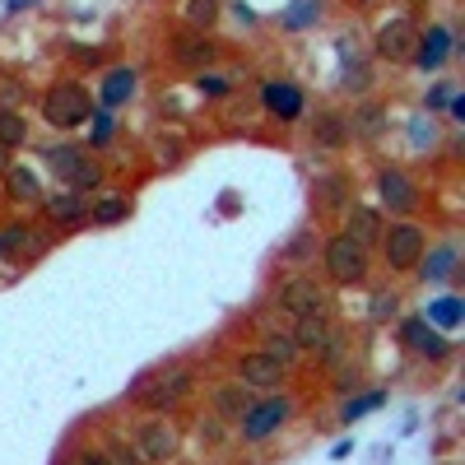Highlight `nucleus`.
<instances>
[{"label": "nucleus", "mask_w": 465, "mask_h": 465, "mask_svg": "<svg viewBox=\"0 0 465 465\" xmlns=\"http://www.w3.org/2000/svg\"><path fill=\"white\" fill-rule=\"evenodd\" d=\"M191 391H196V368L191 363H163V368H149L126 386V401L144 405L149 414H163L177 410Z\"/></svg>", "instance_id": "1"}, {"label": "nucleus", "mask_w": 465, "mask_h": 465, "mask_svg": "<svg viewBox=\"0 0 465 465\" xmlns=\"http://www.w3.org/2000/svg\"><path fill=\"white\" fill-rule=\"evenodd\" d=\"M43 163H47V173L65 186V191H98L103 186V163L94 159L89 149H80V144H47L43 149Z\"/></svg>", "instance_id": "2"}, {"label": "nucleus", "mask_w": 465, "mask_h": 465, "mask_svg": "<svg viewBox=\"0 0 465 465\" xmlns=\"http://www.w3.org/2000/svg\"><path fill=\"white\" fill-rule=\"evenodd\" d=\"M89 116H94V94L80 80L47 84V94H43V122L52 131H74V126H84Z\"/></svg>", "instance_id": "3"}, {"label": "nucleus", "mask_w": 465, "mask_h": 465, "mask_svg": "<svg viewBox=\"0 0 465 465\" xmlns=\"http://www.w3.org/2000/svg\"><path fill=\"white\" fill-rule=\"evenodd\" d=\"M423 247H429V228L414 223V219H396L391 228H381V256H386V265H391L396 275L419 265Z\"/></svg>", "instance_id": "4"}, {"label": "nucleus", "mask_w": 465, "mask_h": 465, "mask_svg": "<svg viewBox=\"0 0 465 465\" xmlns=\"http://www.w3.org/2000/svg\"><path fill=\"white\" fill-rule=\"evenodd\" d=\"M414 47H419V24L396 15V19H386L372 37V56L386 61V65H410L414 61Z\"/></svg>", "instance_id": "5"}, {"label": "nucleus", "mask_w": 465, "mask_h": 465, "mask_svg": "<svg viewBox=\"0 0 465 465\" xmlns=\"http://www.w3.org/2000/svg\"><path fill=\"white\" fill-rule=\"evenodd\" d=\"M322 265H326V275H331L335 284H363V280H368V270H372V261H368V247L349 242L344 232L326 242V252H322Z\"/></svg>", "instance_id": "6"}, {"label": "nucleus", "mask_w": 465, "mask_h": 465, "mask_svg": "<svg viewBox=\"0 0 465 465\" xmlns=\"http://www.w3.org/2000/svg\"><path fill=\"white\" fill-rule=\"evenodd\" d=\"M289 419H293V401H289V396H265V401H252V410L238 419L242 442H265V438H275Z\"/></svg>", "instance_id": "7"}, {"label": "nucleus", "mask_w": 465, "mask_h": 465, "mask_svg": "<svg viewBox=\"0 0 465 465\" xmlns=\"http://www.w3.org/2000/svg\"><path fill=\"white\" fill-rule=\"evenodd\" d=\"M135 456L144 465H168L177 451H182V433H177V423L173 419H144L140 429H135Z\"/></svg>", "instance_id": "8"}, {"label": "nucleus", "mask_w": 465, "mask_h": 465, "mask_svg": "<svg viewBox=\"0 0 465 465\" xmlns=\"http://www.w3.org/2000/svg\"><path fill=\"white\" fill-rule=\"evenodd\" d=\"M52 247V232L43 223H33V219H15L0 228V256H10V261H37V256H47Z\"/></svg>", "instance_id": "9"}, {"label": "nucleus", "mask_w": 465, "mask_h": 465, "mask_svg": "<svg viewBox=\"0 0 465 465\" xmlns=\"http://www.w3.org/2000/svg\"><path fill=\"white\" fill-rule=\"evenodd\" d=\"M223 56V47L214 43V37H205V33H196V28H182V33H173L168 37V61L177 65V70H210L214 61Z\"/></svg>", "instance_id": "10"}, {"label": "nucleus", "mask_w": 465, "mask_h": 465, "mask_svg": "<svg viewBox=\"0 0 465 465\" xmlns=\"http://www.w3.org/2000/svg\"><path fill=\"white\" fill-rule=\"evenodd\" d=\"M284 377H289V368L280 359H270L265 349H252V354L232 363V381H242L247 391H280Z\"/></svg>", "instance_id": "11"}, {"label": "nucleus", "mask_w": 465, "mask_h": 465, "mask_svg": "<svg viewBox=\"0 0 465 465\" xmlns=\"http://www.w3.org/2000/svg\"><path fill=\"white\" fill-rule=\"evenodd\" d=\"M377 196H381V210H391V214H401V219H410V214L423 205L419 182H414L410 173H401V168H381V173H377Z\"/></svg>", "instance_id": "12"}, {"label": "nucleus", "mask_w": 465, "mask_h": 465, "mask_svg": "<svg viewBox=\"0 0 465 465\" xmlns=\"http://www.w3.org/2000/svg\"><path fill=\"white\" fill-rule=\"evenodd\" d=\"M275 298H280L284 312H293V317H317V312H326V307H331L326 289H322L312 275H289Z\"/></svg>", "instance_id": "13"}, {"label": "nucleus", "mask_w": 465, "mask_h": 465, "mask_svg": "<svg viewBox=\"0 0 465 465\" xmlns=\"http://www.w3.org/2000/svg\"><path fill=\"white\" fill-rule=\"evenodd\" d=\"M401 340H405V349L410 354H419V359H429V363H442V359H451V340L438 331V326H429L423 317H405L401 322Z\"/></svg>", "instance_id": "14"}, {"label": "nucleus", "mask_w": 465, "mask_h": 465, "mask_svg": "<svg viewBox=\"0 0 465 465\" xmlns=\"http://www.w3.org/2000/svg\"><path fill=\"white\" fill-rule=\"evenodd\" d=\"M261 107L270 116H280V122H298V116L307 112V98L293 80H265L261 84Z\"/></svg>", "instance_id": "15"}, {"label": "nucleus", "mask_w": 465, "mask_h": 465, "mask_svg": "<svg viewBox=\"0 0 465 465\" xmlns=\"http://www.w3.org/2000/svg\"><path fill=\"white\" fill-rule=\"evenodd\" d=\"M335 47H340V89L344 94H368L372 89V65L359 52V43H354V37H340Z\"/></svg>", "instance_id": "16"}, {"label": "nucleus", "mask_w": 465, "mask_h": 465, "mask_svg": "<svg viewBox=\"0 0 465 465\" xmlns=\"http://www.w3.org/2000/svg\"><path fill=\"white\" fill-rule=\"evenodd\" d=\"M451 43H456V37H451V28H442V24H433L429 33L419 28V47H414V61H410V65H419L423 74H438V70L447 65V56L456 52Z\"/></svg>", "instance_id": "17"}, {"label": "nucleus", "mask_w": 465, "mask_h": 465, "mask_svg": "<svg viewBox=\"0 0 465 465\" xmlns=\"http://www.w3.org/2000/svg\"><path fill=\"white\" fill-rule=\"evenodd\" d=\"M349 196H354V186H349L344 173H317V182H312V210L317 214H344Z\"/></svg>", "instance_id": "18"}, {"label": "nucleus", "mask_w": 465, "mask_h": 465, "mask_svg": "<svg viewBox=\"0 0 465 465\" xmlns=\"http://www.w3.org/2000/svg\"><path fill=\"white\" fill-rule=\"evenodd\" d=\"M456 261H460L456 242H442V247H423V256H419V265H414V275H419L423 284H447V280L456 275Z\"/></svg>", "instance_id": "19"}, {"label": "nucleus", "mask_w": 465, "mask_h": 465, "mask_svg": "<svg viewBox=\"0 0 465 465\" xmlns=\"http://www.w3.org/2000/svg\"><path fill=\"white\" fill-rule=\"evenodd\" d=\"M381 228H386V219H381V210H372V205H349V210H344V238H349V242L372 247V242H381Z\"/></svg>", "instance_id": "20"}, {"label": "nucleus", "mask_w": 465, "mask_h": 465, "mask_svg": "<svg viewBox=\"0 0 465 465\" xmlns=\"http://www.w3.org/2000/svg\"><path fill=\"white\" fill-rule=\"evenodd\" d=\"M344 126H349V140H363V144H377L381 131H386V107L381 103H359L354 112L344 116Z\"/></svg>", "instance_id": "21"}, {"label": "nucleus", "mask_w": 465, "mask_h": 465, "mask_svg": "<svg viewBox=\"0 0 465 465\" xmlns=\"http://www.w3.org/2000/svg\"><path fill=\"white\" fill-rule=\"evenodd\" d=\"M43 210L52 223H89V196L84 191H47Z\"/></svg>", "instance_id": "22"}, {"label": "nucleus", "mask_w": 465, "mask_h": 465, "mask_svg": "<svg viewBox=\"0 0 465 465\" xmlns=\"http://www.w3.org/2000/svg\"><path fill=\"white\" fill-rule=\"evenodd\" d=\"M126 219H131V196H126V191H94V201H89V223L116 228V223H126Z\"/></svg>", "instance_id": "23"}, {"label": "nucleus", "mask_w": 465, "mask_h": 465, "mask_svg": "<svg viewBox=\"0 0 465 465\" xmlns=\"http://www.w3.org/2000/svg\"><path fill=\"white\" fill-rule=\"evenodd\" d=\"M135 89H140V74H135L131 65H116V70H107V74H103L98 98H103V107L112 112V107H126V103L135 98Z\"/></svg>", "instance_id": "24"}, {"label": "nucleus", "mask_w": 465, "mask_h": 465, "mask_svg": "<svg viewBox=\"0 0 465 465\" xmlns=\"http://www.w3.org/2000/svg\"><path fill=\"white\" fill-rule=\"evenodd\" d=\"M210 405H214V419H223V423H238V419L252 410V391H247L242 381H223V386H214Z\"/></svg>", "instance_id": "25"}, {"label": "nucleus", "mask_w": 465, "mask_h": 465, "mask_svg": "<svg viewBox=\"0 0 465 465\" xmlns=\"http://www.w3.org/2000/svg\"><path fill=\"white\" fill-rule=\"evenodd\" d=\"M312 144H317V149H344V144H349L344 112H331V107H322V112L312 116Z\"/></svg>", "instance_id": "26"}, {"label": "nucleus", "mask_w": 465, "mask_h": 465, "mask_svg": "<svg viewBox=\"0 0 465 465\" xmlns=\"http://www.w3.org/2000/svg\"><path fill=\"white\" fill-rule=\"evenodd\" d=\"M0 177H5V196H10V201H19V205H33V201H43V196H47L43 182H37V173H33V168H24V163H19V168L10 163Z\"/></svg>", "instance_id": "27"}, {"label": "nucleus", "mask_w": 465, "mask_h": 465, "mask_svg": "<svg viewBox=\"0 0 465 465\" xmlns=\"http://www.w3.org/2000/svg\"><path fill=\"white\" fill-rule=\"evenodd\" d=\"M322 0H289V10L280 15V28L284 33H307V28H317L322 24Z\"/></svg>", "instance_id": "28"}, {"label": "nucleus", "mask_w": 465, "mask_h": 465, "mask_svg": "<svg viewBox=\"0 0 465 465\" xmlns=\"http://www.w3.org/2000/svg\"><path fill=\"white\" fill-rule=\"evenodd\" d=\"M423 322L438 326V331H456V326L465 322V302H460L456 293H442V298H433V302H429V312H423Z\"/></svg>", "instance_id": "29"}, {"label": "nucleus", "mask_w": 465, "mask_h": 465, "mask_svg": "<svg viewBox=\"0 0 465 465\" xmlns=\"http://www.w3.org/2000/svg\"><path fill=\"white\" fill-rule=\"evenodd\" d=\"M289 335H293L298 349H312V354H317V349L326 344V335H331V322H326V312H317V317H298V326H293Z\"/></svg>", "instance_id": "30"}, {"label": "nucleus", "mask_w": 465, "mask_h": 465, "mask_svg": "<svg viewBox=\"0 0 465 465\" xmlns=\"http://www.w3.org/2000/svg\"><path fill=\"white\" fill-rule=\"evenodd\" d=\"M219 15H223V0H186L182 5L186 28H196V33H210L219 24Z\"/></svg>", "instance_id": "31"}, {"label": "nucleus", "mask_w": 465, "mask_h": 465, "mask_svg": "<svg viewBox=\"0 0 465 465\" xmlns=\"http://www.w3.org/2000/svg\"><path fill=\"white\" fill-rule=\"evenodd\" d=\"M28 140V122L15 107H0V149H19Z\"/></svg>", "instance_id": "32"}, {"label": "nucleus", "mask_w": 465, "mask_h": 465, "mask_svg": "<svg viewBox=\"0 0 465 465\" xmlns=\"http://www.w3.org/2000/svg\"><path fill=\"white\" fill-rule=\"evenodd\" d=\"M265 354H270V359H280L284 368H293L302 349H298L293 335H284V331H265Z\"/></svg>", "instance_id": "33"}, {"label": "nucleus", "mask_w": 465, "mask_h": 465, "mask_svg": "<svg viewBox=\"0 0 465 465\" xmlns=\"http://www.w3.org/2000/svg\"><path fill=\"white\" fill-rule=\"evenodd\" d=\"M381 405H386V391L354 396V401H344V410H340V423H354V419H363V414H372V410H381Z\"/></svg>", "instance_id": "34"}, {"label": "nucleus", "mask_w": 465, "mask_h": 465, "mask_svg": "<svg viewBox=\"0 0 465 465\" xmlns=\"http://www.w3.org/2000/svg\"><path fill=\"white\" fill-rule=\"evenodd\" d=\"M396 312H401V293H396V289H377V293H372V312H368V317L381 326V322H391Z\"/></svg>", "instance_id": "35"}, {"label": "nucleus", "mask_w": 465, "mask_h": 465, "mask_svg": "<svg viewBox=\"0 0 465 465\" xmlns=\"http://www.w3.org/2000/svg\"><path fill=\"white\" fill-rule=\"evenodd\" d=\"M24 74H15V70H0V107H15L19 112V103H24Z\"/></svg>", "instance_id": "36"}, {"label": "nucleus", "mask_w": 465, "mask_h": 465, "mask_svg": "<svg viewBox=\"0 0 465 465\" xmlns=\"http://www.w3.org/2000/svg\"><path fill=\"white\" fill-rule=\"evenodd\" d=\"M410 144H414V149H433V144H438V122H433L429 112L410 122Z\"/></svg>", "instance_id": "37"}, {"label": "nucleus", "mask_w": 465, "mask_h": 465, "mask_svg": "<svg viewBox=\"0 0 465 465\" xmlns=\"http://www.w3.org/2000/svg\"><path fill=\"white\" fill-rule=\"evenodd\" d=\"M112 135H116V116H112L107 107H103V112H94V131H89V153H94V149H103V144H107Z\"/></svg>", "instance_id": "38"}, {"label": "nucleus", "mask_w": 465, "mask_h": 465, "mask_svg": "<svg viewBox=\"0 0 465 465\" xmlns=\"http://www.w3.org/2000/svg\"><path fill=\"white\" fill-rule=\"evenodd\" d=\"M196 89H201L205 98H228V94H232V80H228V74H210V70H201V74H196Z\"/></svg>", "instance_id": "39"}, {"label": "nucleus", "mask_w": 465, "mask_h": 465, "mask_svg": "<svg viewBox=\"0 0 465 465\" xmlns=\"http://www.w3.org/2000/svg\"><path fill=\"white\" fill-rule=\"evenodd\" d=\"M317 359H322V363H326V368H331V363H340V359H344V331H335V326H331V335H326V344H322V349H317Z\"/></svg>", "instance_id": "40"}, {"label": "nucleus", "mask_w": 465, "mask_h": 465, "mask_svg": "<svg viewBox=\"0 0 465 465\" xmlns=\"http://www.w3.org/2000/svg\"><path fill=\"white\" fill-rule=\"evenodd\" d=\"M103 451H107V456H112L116 465H144V460L135 456V447H126V442H116V438H112V442H107Z\"/></svg>", "instance_id": "41"}, {"label": "nucleus", "mask_w": 465, "mask_h": 465, "mask_svg": "<svg viewBox=\"0 0 465 465\" xmlns=\"http://www.w3.org/2000/svg\"><path fill=\"white\" fill-rule=\"evenodd\" d=\"M451 94H456L451 84H433V89H429V98H423V107H429V116H433V112H442V107L451 103Z\"/></svg>", "instance_id": "42"}, {"label": "nucleus", "mask_w": 465, "mask_h": 465, "mask_svg": "<svg viewBox=\"0 0 465 465\" xmlns=\"http://www.w3.org/2000/svg\"><path fill=\"white\" fill-rule=\"evenodd\" d=\"M182 163V144L177 140H159V168H177Z\"/></svg>", "instance_id": "43"}, {"label": "nucleus", "mask_w": 465, "mask_h": 465, "mask_svg": "<svg viewBox=\"0 0 465 465\" xmlns=\"http://www.w3.org/2000/svg\"><path fill=\"white\" fill-rule=\"evenodd\" d=\"M74 465H116V460H112L103 447H84L80 456H74Z\"/></svg>", "instance_id": "44"}, {"label": "nucleus", "mask_w": 465, "mask_h": 465, "mask_svg": "<svg viewBox=\"0 0 465 465\" xmlns=\"http://www.w3.org/2000/svg\"><path fill=\"white\" fill-rule=\"evenodd\" d=\"M201 438H205V442H223V419H210V423H201Z\"/></svg>", "instance_id": "45"}, {"label": "nucleus", "mask_w": 465, "mask_h": 465, "mask_svg": "<svg viewBox=\"0 0 465 465\" xmlns=\"http://www.w3.org/2000/svg\"><path fill=\"white\" fill-rule=\"evenodd\" d=\"M307 252H312V238H298V242H293V247H289L284 256H289V261H302Z\"/></svg>", "instance_id": "46"}, {"label": "nucleus", "mask_w": 465, "mask_h": 465, "mask_svg": "<svg viewBox=\"0 0 465 465\" xmlns=\"http://www.w3.org/2000/svg\"><path fill=\"white\" fill-rule=\"evenodd\" d=\"M447 112L456 116V122H465V98H460V94H451V103H447Z\"/></svg>", "instance_id": "47"}, {"label": "nucleus", "mask_w": 465, "mask_h": 465, "mask_svg": "<svg viewBox=\"0 0 465 465\" xmlns=\"http://www.w3.org/2000/svg\"><path fill=\"white\" fill-rule=\"evenodd\" d=\"M33 5H37V0H5V10H10V15H19V10H33Z\"/></svg>", "instance_id": "48"}, {"label": "nucleus", "mask_w": 465, "mask_h": 465, "mask_svg": "<svg viewBox=\"0 0 465 465\" xmlns=\"http://www.w3.org/2000/svg\"><path fill=\"white\" fill-rule=\"evenodd\" d=\"M10 168V149H0V173H5Z\"/></svg>", "instance_id": "49"}]
</instances>
